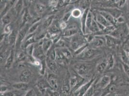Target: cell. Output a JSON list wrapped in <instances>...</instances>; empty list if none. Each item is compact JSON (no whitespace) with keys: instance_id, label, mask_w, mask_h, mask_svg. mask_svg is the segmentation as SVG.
Masks as SVG:
<instances>
[{"instance_id":"cell-1","label":"cell","mask_w":129,"mask_h":96,"mask_svg":"<svg viewBox=\"0 0 129 96\" xmlns=\"http://www.w3.org/2000/svg\"><path fill=\"white\" fill-rule=\"evenodd\" d=\"M88 41L86 37H83L80 34H76L70 38V48L74 51H75L82 46L87 44Z\"/></svg>"},{"instance_id":"cell-2","label":"cell","mask_w":129,"mask_h":96,"mask_svg":"<svg viewBox=\"0 0 129 96\" xmlns=\"http://www.w3.org/2000/svg\"><path fill=\"white\" fill-rule=\"evenodd\" d=\"M91 64L85 63H77L74 65V69L78 75L85 78L88 76L91 70Z\"/></svg>"},{"instance_id":"cell-3","label":"cell","mask_w":129,"mask_h":96,"mask_svg":"<svg viewBox=\"0 0 129 96\" xmlns=\"http://www.w3.org/2000/svg\"><path fill=\"white\" fill-rule=\"evenodd\" d=\"M85 78L82 77L78 75H73L70 77V86L71 91L73 92H75L81 86L84 84Z\"/></svg>"},{"instance_id":"cell-4","label":"cell","mask_w":129,"mask_h":96,"mask_svg":"<svg viewBox=\"0 0 129 96\" xmlns=\"http://www.w3.org/2000/svg\"><path fill=\"white\" fill-rule=\"evenodd\" d=\"M88 47L82 53L78 55V57L82 60H88L94 58L99 54V52L96 49L88 48Z\"/></svg>"},{"instance_id":"cell-5","label":"cell","mask_w":129,"mask_h":96,"mask_svg":"<svg viewBox=\"0 0 129 96\" xmlns=\"http://www.w3.org/2000/svg\"><path fill=\"white\" fill-rule=\"evenodd\" d=\"M96 80V79L95 77H92L90 80L81 86L75 92H73V93H74L77 96H83L91 85L95 83Z\"/></svg>"},{"instance_id":"cell-6","label":"cell","mask_w":129,"mask_h":96,"mask_svg":"<svg viewBox=\"0 0 129 96\" xmlns=\"http://www.w3.org/2000/svg\"><path fill=\"white\" fill-rule=\"evenodd\" d=\"M42 44V42L39 43L38 45H36V47L35 45L33 54V57L35 59H37L41 62L45 61L47 57V55L43 51Z\"/></svg>"},{"instance_id":"cell-7","label":"cell","mask_w":129,"mask_h":96,"mask_svg":"<svg viewBox=\"0 0 129 96\" xmlns=\"http://www.w3.org/2000/svg\"><path fill=\"white\" fill-rule=\"evenodd\" d=\"M29 27L25 25L20 30V31L18 32L16 43V46L17 48H20L21 47L22 44L28 34Z\"/></svg>"},{"instance_id":"cell-8","label":"cell","mask_w":129,"mask_h":96,"mask_svg":"<svg viewBox=\"0 0 129 96\" xmlns=\"http://www.w3.org/2000/svg\"><path fill=\"white\" fill-rule=\"evenodd\" d=\"M105 44H106V42L104 36H94L91 41L89 43L88 46L90 48L96 49L102 47Z\"/></svg>"},{"instance_id":"cell-9","label":"cell","mask_w":129,"mask_h":96,"mask_svg":"<svg viewBox=\"0 0 129 96\" xmlns=\"http://www.w3.org/2000/svg\"><path fill=\"white\" fill-rule=\"evenodd\" d=\"M111 83V78L108 75H103L102 77L98 81L96 84H95V88L104 89L107 88Z\"/></svg>"},{"instance_id":"cell-10","label":"cell","mask_w":129,"mask_h":96,"mask_svg":"<svg viewBox=\"0 0 129 96\" xmlns=\"http://www.w3.org/2000/svg\"><path fill=\"white\" fill-rule=\"evenodd\" d=\"M106 45L109 48H114L120 43V39L111 35H106L104 36Z\"/></svg>"},{"instance_id":"cell-11","label":"cell","mask_w":129,"mask_h":96,"mask_svg":"<svg viewBox=\"0 0 129 96\" xmlns=\"http://www.w3.org/2000/svg\"><path fill=\"white\" fill-rule=\"evenodd\" d=\"M54 74H49L47 76V81L50 87L54 90H57L58 88V82L56 76L54 75Z\"/></svg>"},{"instance_id":"cell-12","label":"cell","mask_w":129,"mask_h":96,"mask_svg":"<svg viewBox=\"0 0 129 96\" xmlns=\"http://www.w3.org/2000/svg\"><path fill=\"white\" fill-rule=\"evenodd\" d=\"M32 73L30 70L25 69L22 71L19 79L21 82L27 83L31 80L32 77Z\"/></svg>"},{"instance_id":"cell-13","label":"cell","mask_w":129,"mask_h":96,"mask_svg":"<svg viewBox=\"0 0 129 96\" xmlns=\"http://www.w3.org/2000/svg\"><path fill=\"white\" fill-rule=\"evenodd\" d=\"M45 62L47 67L52 72V73L56 74L58 72V67L57 63L55 61L47 57L45 60Z\"/></svg>"},{"instance_id":"cell-14","label":"cell","mask_w":129,"mask_h":96,"mask_svg":"<svg viewBox=\"0 0 129 96\" xmlns=\"http://www.w3.org/2000/svg\"><path fill=\"white\" fill-rule=\"evenodd\" d=\"M37 86L39 90L42 94H44L49 88H51L49 85L47 80H39L37 82Z\"/></svg>"},{"instance_id":"cell-15","label":"cell","mask_w":129,"mask_h":96,"mask_svg":"<svg viewBox=\"0 0 129 96\" xmlns=\"http://www.w3.org/2000/svg\"><path fill=\"white\" fill-rule=\"evenodd\" d=\"M42 45L43 48V51L47 55L49 51L54 46V43L51 39H47L46 38H44L43 40H42Z\"/></svg>"},{"instance_id":"cell-16","label":"cell","mask_w":129,"mask_h":96,"mask_svg":"<svg viewBox=\"0 0 129 96\" xmlns=\"http://www.w3.org/2000/svg\"><path fill=\"white\" fill-rule=\"evenodd\" d=\"M89 11V10L88 9H85L83 13L82 16L81 17V31L83 35H85L86 33V20L88 13Z\"/></svg>"},{"instance_id":"cell-17","label":"cell","mask_w":129,"mask_h":96,"mask_svg":"<svg viewBox=\"0 0 129 96\" xmlns=\"http://www.w3.org/2000/svg\"><path fill=\"white\" fill-rule=\"evenodd\" d=\"M94 18L98 24L102 25L103 26L105 27L110 25H112L101 14H100L99 12L97 13L96 16H94Z\"/></svg>"},{"instance_id":"cell-18","label":"cell","mask_w":129,"mask_h":96,"mask_svg":"<svg viewBox=\"0 0 129 96\" xmlns=\"http://www.w3.org/2000/svg\"><path fill=\"white\" fill-rule=\"evenodd\" d=\"M54 16H48L42 24V29L43 31L48 29L54 22Z\"/></svg>"},{"instance_id":"cell-19","label":"cell","mask_w":129,"mask_h":96,"mask_svg":"<svg viewBox=\"0 0 129 96\" xmlns=\"http://www.w3.org/2000/svg\"><path fill=\"white\" fill-rule=\"evenodd\" d=\"M15 59V51L14 49H11L10 54H9L7 58L6 59L5 63V67L6 69H8L11 68L12 65L13 64Z\"/></svg>"},{"instance_id":"cell-20","label":"cell","mask_w":129,"mask_h":96,"mask_svg":"<svg viewBox=\"0 0 129 96\" xmlns=\"http://www.w3.org/2000/svg\"><path fill=\"white\" fill-rule=\"evenodd\" d=\"M78 29L75 27L67 28L63 33V36L65 37H71L76 34H79Z\"/></svg>"},{"instance_id":"cell-21","label":"cell","mask_w":129,"mask_h":96,"mask_svg":"<svg viewBox=\"0 0 129 96\" xmlns=\"http://www.w3.org/2000/svg\"><path fill=\"white\" fill-rule=\"evenodd\" d=\"M99 13L101 14L111 25L115 26L117 23L116 19L107 12L102 10L99 12Z\"/></svg>"},{"instance_id":"cell-22","label":"cell","mask_w":129,"mask_h":96,"mask_svg":"<svg viewBox=\"0 0 129 96\" xmlns=\"http://www.w3.org/2000/svg\"><path fill=\"white\" fill-rule=\"evenodd\" d=\"M104 11L107 12L116 19L122 16V13L121 11L116 8H108L106 9V10Z\"/></svg>"},{"instance_id":"cell-23","label":"cell","mask_w":129,"mask_h":96,"mask_svg":"<svg viewBox=\"0 0 129 96\" xmlns=\"http://www.w3.org/2000/svg\"><path fill=\"white\" fill-rule=\"evenodd\" d=\"M106 69H107V62L105 59L97 65L96 70L98 73L102 74Z\"/></svg>"},{"instance_id":"cell-24","label":"cell","mask_w":129,"mask_h":96,"mask_svg":"<svg viewBox=\"0 0 129 96\" xmlns=\"http://www.w3.org/2000/svg\"><path fill=\"white\" fill-rule=\"evenodd\" d=\"M17 34H18V33H17L16 31L15 30H12L11 33L8 34V41L10 45H16Z\"/></svg>"},{"instance_id":"cell-25","label":"cell","mask_w":129,"mask_h":96,"mask_svg":"<svg viewBox=\"0 0 129 96\" xmlns=\"http://www.w3.org/2000/svg\"><path fill=\"white\" fill-rule=\"evenodd\" d=\"M56 56L55 62L60 64H64L65 60H67V59L65 58L64 56L60 50V49L56 48Z\"/></svg>"},{"instance_id":"cell-26","label":"cell","mask_w":129,"mask_h":96,"mask_svg":"<svg viewBox=\"0 0 129 96\" xmlns=\"http://www.w3.org/2000/svg\"><path fill=\"white\" fill-rule=\"evenodd\" d=\"M13 87L17 90H27L28 88V85L27 83L20 82L14 84Z\"/></svg>"},{"instance_id":"cell-27","label":"cell","mask_w":129,"mask_h":96,"mask_svg":"<svg viewBox=\"0 0 129 96\" xmlns=\"http://www.w3.org/2000/svg\"><path fill=\"white\" fill-rule=\"evenodd\" d=\"M32 17L30 15L28 11L26 9V10L24 12L23 16L22 17V26H25L26 25V24L29 22L31 21L32 20Z\"/></svg>"},{"instance_id":"cell-28","label":"cell","mask_w":129,"mask_h":96,"mask_svg":"<svg viewBox=\"0 0 129 96\" xmlns=\"http://www.w3.org/2000/svg\"><path fill=\"white\" fill-rule=\"evenodd\" d=\"M88 30L90 31V32H91V33H93V34L96 33L97 32H99L100 30L99 26L97 24L96 21L95 20L94 18L91 23L90 27Z\"/></svg>"},{"instance_id":"cell-29","label":"cell","mask_w":129,"mask_h":96,"mask_svg":"<svg viewBox=\"0 0 129 96\" xmlns=\"http://www.w3.org/2000/svg\"><path fill=\"white\" fill-rule=\"evenodd\" d=\"M41 24V21L40 20H39L37 21L34 22L32 24V25L29 27L28 31V34H34L37 30V29Z\"/></svg>"},{"instance_id":"cell-30","label":"cell","mask_w":129,"mask_h":96,"mask_svg":"<svg viewBox=\"0 0 129 96\" xmlns=\"http://www.w3.org/2000/svg\"><path fill=\"white\" fill-rule=\"evenodd\" d=\"M106 60L107 62V69L110 70L113 68L115 64V59L113 55L109 54Z\"/></svg>"},{"instance_id":"cell-31","label":"cell","mask_w":129,"mask_h":96,"mask_svg":"<svg viewBox=\"0 0 129 96\" xmlns=\"http://www.w3.org/2000/svg\"><path fill=\"white\" fill-rule=\"evenodd\" d=\"M23 1L22 0L16 1V3L14 6V9H15V11L16 12V13L17 15H19L21 13L22 10L23 9Z\"/></svg>"},{"instance_id":"cell-32","label":"cell","mask_w":129,"mask_h":96,"mask_svg":"<svg viewBox=\"0 0 129 96\" xmlns=\"http://www.w3.org/2000/svg\"><path fill=\"white\" fill-rule=\"evenodd\" d=\"M11 20H12V16L11 15L9 14H6V15L3 16L2 17L1 21L2 23V24L5 27L6 25L9 24L11 23Z\"/></svg>"},{"instance_id":"cell-33","label":"cell","mask_w":129,"mask_h":96,"mask_svg":"<svg viewBox=\"0 0 129 96\" xmlns=\"http://www.w3.org/2000/svg\"><path fill=\"white\" fill-rule=\"evenodd\" d=\"M71 91L70 85H64L62 88L61 91L60 93V96H70Z\"/></svg>"},{"instance_id":"cell-34","label":"cell","mask_w":129,"mask_h":96,"mask_svg":"<svg viewBox=\"0 0 129 96\" xmlns=\"http://www.w3.org/2000/svg\"><path fill=\"white\" fill-rule=\"evenodd\" d=\"M60 50L62 52V53L64 56L65 58L67 60H69L72 57V53L70 51V50L69 48L67 47L64 48H61Z\"/></svg>"},{"instance_id":"cell-35","label":"cell","mask_w":129,"mask_h":96,"mask_svg":"<svg viewBox=\"0 0 129 96\" xmlns=\"http://www.w3.org/2000/svg\"><path fill=\"white\" fill-rule=\"evenodd\" d=\"M35 9L38 14H42L45 11L46 6L42 3H37L35 5Z\"/></svg>"},{"instance_id":"cell-36","label":"cell","mask_w":129,"mask_h":96,"mask_svg":"<svg viewBox=\"0 0 129 96\" xmlns=\"http://www.w3.org/2000/svg\"><path fill=\"white\" fill-rule=\"evenodd\" d=\"M56 56V48H55L54 46H53L50 50L49 51L48 54H47V57H49L53 60L55 61Z\"/></svg>"},{"instance_id":"cell-37","label":"cell","mask_w":129,"mask_h":96,"mask_svg":"<svg viewBox=\"0 0 129 96\" xmlns=\"http://www.w3.org/2000/svg\"><path fill=\"white\" fill-rule=\"evenodd\" d=\"M67 42L66 41L64 40V39L62 38V37H61L59 40L55 43V44H54V46L55 48H64V47H67Z\"/></svg>"},{"instance_id":"cell-38","label":"cell","mask_w":129,"mask_h":96,"mask_svg":"<svg viewBox=\"0 0 129 96\" xmlns=\"http://www.w3.org/2000/svg\"><path fill=\"white\" fill-rule=\"evenodd\" d=\"M27 58V56L25 53L23 52H20L17 55L16 60L18 63L24 62V61Z\"/></svg>"},{"instance_id":"cell-39","label":"cell","mask_w":129,"mask_h":96,"mask_svg":"<svg viewBox=\"0 0 129 96\" xmlns=\"http://www.w3.org/2000/svg\"><path fill=\"white\" fill-rule=\"evenodd\" d=\"M34 47H35L34 44H30V45L27 46L26 48V53H27L28 56L33 57V54L34 52Z\"/></svg>"},{"instance_id":"cell-40","label":"cell","mask_w":129,"mask_h":96,"mask_svg":"<svg viewBox=\"0 0 129 96\" xmlns=\"http://www.w3.org/2000/svg\"><path fill=\"white\" fill-rule=\"evenodd\" d=\"M82 15V12L79 9H74L71 11V16L75 18H78L81 17Z\"/></svg>"},{"instance_id":"cell-41","label":"cell","mask_w":129,"mask_h":96,"mask_svg":"<svg viewBox=\"0 0 129 96\" xmlns=\"http://www.w3.org/2000/svg\"><path fill=\"white\" fill-rule=\"evenodd\" d=\"M95 83L91 85V87L86 92L83 96H92L94 95V93L95 92Z\"/></svg>"},{"instance_id":"cell-42","label":"cell","mask_w":129,"mask_h":96,"mask_svg":"<svg viewBox=\"0 0 129 96\" xmlns=\"http://www.w3.org/2000/svg\"><path fill=\"white\" fill-rule=\"evenodd\" d=\"M18 95V93L14 91L8 90L6 92L1 93V96H17Z\"/></svg>"},{"instance_id":"cell-43","label":"cell","mask_w":129,"mask_h":96,"mask_svg":"<svg viewBox=\"0 0 129 96\" xmlns=\"http://www.w3.org/2000/svg\"><path fill=\"white\" fill-rule=\"evenodd\" d=\"M48 96H60V93L57 90H54L52 88H49L47 90Z\"/></svg>"},{"instance_id":"cell-44","label":"cell","mask_w":129,"mask_h":96,"mask_svg":"<svg viewBox=\"0 0 129 96\" xmlns=\"http://www.w3.org/2000/svg\"><path fill=\"white\" fill-rule=\"evenodd\" d=\"M71 16V11L67 12L64 15V16L63 17L62 20V21H64L65 22H67L70 19V17Z\"/></svg>"},{"instance_id":"cell-45","label":"cell","mask_w":129,"mask_h":96,"mask_svg":"<svg viewBox=\"0 0 129 96\" xmlns=\"http://www.w3.org/2000/svg\"><path fill=\"white\" fill-rule=\"evenodd\" d=\"M122 67L123 68L124 71L126 75H127V76L129 78V65L125 63H122Z\"/></svg>"},{"instance_id":"cell-46","label":"cell","mask_w":129,"mask_h":96,"mask_svg":"<svg viewBox=\"0 0 129 96\" xmlns=\"http://www.w3.org/2000/svg\"><path fill=\"white\" fill-rule=\"evenodd\" d=\"M108 87L107 88V90L106 91V94H108V93L114 92L116 90V85H112L110 86H108Z\"/></svg>"},{"instance_id":"cell-47","label":"cell","mask_w":129,"mask_h":96,"mask_svg":"<svg viewBox=\"0 0 129 96\" xmlns=\"http://www.w3.org/2000/svg\"><path fill=\"white\" fill-rule=\"evenodd\" d=\"M12 24L11 23L6 26L4 28V32L5 33V34H9V33H10L11 31L13 30L12 29Z\"/></svg>"},{"instance_id":"cell-48","label":"cell","mask_w":129,"mask_h":96,"mask_svg":"<svg viewBox=\"0 0 129 96\" xmlns=\"http://www.w3.org/2000/svg\"><path fill=\"white\" fill-rule=\"evenodd\" d=\"M59 28H60V30H64L67 28V22L61 21L59 23Z\"/></svg>"},{"instance_id":"cell-49","label":"cell","mask_w":129,"mask_h":96,"mask_svg":"<svg viewBox=\"0 0 129 96\" xmlns=\"http://www.w3.org/2000/svg\"><path fill=\"white\" fill-rule=\"evenodd\" d=\"M126 1L127 0H117L116 1V3L118 7H122L126 3Z\"/></svg>"},{"instance_id":"cell-50","label":"cell","mask_w":129,"mask_h":96,"mask_svg":"<svg viewBox=\"0 0 129 96\" xmlns=\"http://www.w3.org/2000/svg\"><path fill=\"white\" fill-rule=\"evenodd\" d=\"M59 0H50L49 4L51 6L55 7L58 5Z\"/></svg>"},{"instance_id":"cell-51","label":"cell","mask_w":129,"mask_h":96,"mask_svg":"<svg viewBox=\"0 0 129 96\" xmlns=\"http://www.w3.org/2000/svg\"><path fill=\"white\" fill-rule=\"evenodd\" d=\"M8 88L5 85H2L1 86V93H3L7 91Z\"/></svg>"},{"instance_id":"cell-52","label":"cell","mask_w":129,"mask_h":96,"mask_svg":"<svg viewBox=\"0 0 129 96\" xmlns=\"http://www.w3.org/2000/svg\"><path fill=\"white\" fill-rule=\"evenodd\" d=\"M116 20H117V23H120V24H122V23H124V22H125V19H124V18L123 16H121L118 17V18H117Z\"/></svg>"},{"instance_id":"cell-53","label":"cell","mask_w":129,"mask_h":96,"mask_svg":"<svg viewBox=\"0 0 129 96\" xmlns=\"http://www.w3.org/2000/svg\"><path fill=\"white\" fill-rule=\"evenodd\" d=\"M34 92L33 89L28 91L25 96H34Z\"/></svg>"},{"instance_id":"cell-54","label":"cell","mask_w":129,"mask_h":96,"mask_svg":"<svg viewBox=\"0 0 129 96\" xmlns=\"http://www.w3.org/2000/svg\"><path fill=\"white\" fill-rule=\"evenodd\" d=\"M124 51V53L126 55L127 58H128V59H129V49H128V50H125Z\"/></svg>"},{"instance_id":"cell-55","label":"cell","mask_w":129,"mask_h":96,"mask_svg":"<svg viewBox=\"0 0 129 96\" xmlns=\"http://www.w3.org/2000/svg\"><path fill=\"white\" fill-rule=\"evenodd\" d=\"M100 94H101V93L100 92H99V91H95V92L94 93V95H93L92 96H100Z\"/></svg>"},{"instance_id":"cell-56","label":"cell","mask_w":129,"mask_h":96,"mask_svg":"<svg viewBox=\"0 0 129 96\" xmlns=\"http://www.w3.org/2000/svg\"><path fill=\"white\" fill-rule=\"evenodd\" d=\"M126 5H127V8H128V9H129V0H127V1H126Z\"/></svg>"},{"instance_id":"cell-57","label":"cell","mask_w":129,"mask_h":96,"mask_svg":"<svg viewBox=\"0 0 129 96\" xmlns=\"http://www.w3.org/2000/svg\"><path fill=\"white\" fill-rule=\"evenodd\" d=\"M34 0H27V1L29 3H32V2H34Z\"/></svg>"},{"instance_id":"cell-58","label":"cell","mask_w":129,"mask_h":96,"mask_svg":"<svg viewBox=\"0 0 129 96\" xmlns=\"http://www.w3.org/2000/svg\"><path fill=\"white\" fill-rule=\"evenodd\" d=\"M78 0H71V2H72V3H73V2H77Z\"/></svg>"},{"instance_id":"cell-59","label":"cell","mask_w":129,"mask_h":96,"mask_svg":"<svg viewBox=\"0 0 129 96\" xmlns=\"http://www.w3.org/2000/svg\"><path fill=\"white\" fill-rule=\"evenodd\" d=\"M41 2H45L46 1H47V0H40Z\"/></svg>"},{"instance_id":"cell-60","label":"cell","mask_w":129,"mask_h":96,"mask_svg":"<svg viewBox=\"0 0 129 96\" xmlns=\"http://www.w3.org/2000/svg\"><path fill=\"white\" fill-rule=\"evenodd\" d=\"M128 45H129V40H128Z\"/></svg>"},{"instance_id":"cell-61","label":"cell","mask_w":129,"mask_h":96,"mask_svg":"<svg viewBox=\"0 0 129 96\" xmlns=\"http://www.w3.org/2000/svg\"><path fill=\"white\" fill-rule=\"evenodd\" d=\"M115 96H119V95H115Z\"/></svg>"},{"instance_id":"cell-62","label":"cell","mask_w":129,"mask_h":96,"mask_svg":"<svg viewBox=\"0 0 129 96\" xmlns=\"http://www.w3.org/2000/svg\"><path fill=\"white\" fill-rule=\"evenodd\" d=\"M76 96L75 95V94H74V96Z\"/></svg>"},{"instance_id":"cell-63","label":"cell","mask_w":129,"mask_h":96,"mask_svg":"<svg viewBox=\"0 0 129 96\" xmlns=\"http://www.w3.org/2000/svg\"><path fill=\"white\" fill-rule=\"evenodd\" d=\"M64 1H65V0H64Z\"/></svg>"}]
</instances>
